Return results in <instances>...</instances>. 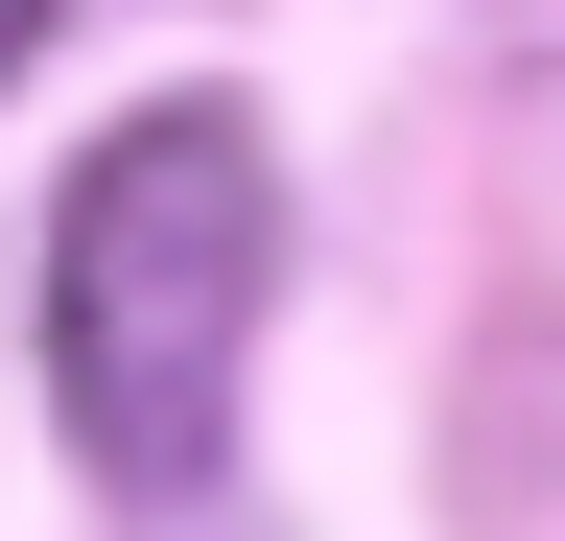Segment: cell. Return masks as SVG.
Segmentation results:
<instances>
[{
	"mask_svg": "<svg viewBox=\"0 0 565 541\" xmlns=\"http://www.w3.org/2000/svg\"><path fill=\"white\" fill-rule=\"evenodd\" d=\"M259 306H282V142L236 95H141L47 188V424H71V470L141 495V518H189L236 470Z\"/></svg>",
	"mask_w": 565,
	"mask_h": 541,
	"instance_id": "cell-1",
	"label": "cell"
},
{
	"mask_svg": "<svg viewBox=\"0 0 565 541\" xmlns=\"http://www.w3.org/2000/svg\"><path fill=\"white\" fill-rule=\"evenodd\" d=\"M24 47H47V0H0V72H24Z\"/></svg>",
	"mask_w": 565,
	"mask_h": 541,
	"instance_id": "cell-2",
	"label": "cell"
}]
</instances>
